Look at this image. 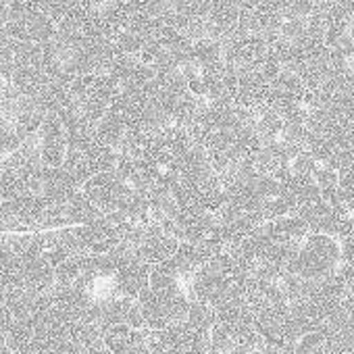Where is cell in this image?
<instances>
[{"label":"cell","instance_id":"6da1fadb","mask_svg":"<svg viewBox=\"0 0 354 354\" xmlns=\"http://www.w3.org/2000/svg\"><path fill=\"white\" fill-rule=\"evenodd\" d=\"M342 265L339 240L327 234H308L294 257L290 259L286 273L302 279V281H323L331 277Z\"/></svg>","mask_w":354,"mask_h":354},{"label":"cell","instance_id":"7a4b0ae2","mask_svg":"<svg viewBox=\"0 0 354 354\" xmlns=\"http://www.w3.org/2000/svg\"><path fill=\"white\" fill-rule=\"evenodd\" d=\"M136 300L144 315L146 329H150V331H160V329L169 327L171 323L184 321L188 306H190V298L186 294L171 296V294L156 292L152 288H146Z\"/></svg>","mask_w":354,"mask_h":354},{"label":"cell","instance_id":"3957f363","mask_svg":"<svg viewBox=\"0 0 354 354\" xmlns=\"http://www.w3.org/2000/svg\"><path fill=\"white\" fill-rule=\"evenodd\" d=\"M111 254H117V267H115V273L111 275L115 292L119 296L136 300L148 288L150 265L138 261L133 257V252L123 244H119L117 250H113Z\"/></svg>","mask_w":354,"mask_h":354},{"label":"cell","instance_id":"277c9868","mask_svg":"<svg viewBox=\"0 0 354 354\" xmlns=\"http://www.w3.org/2000/svg\"><path fill=\"white\" fill-rule=\"evenodd\" d=\"M82 194L102 215H109V213L119 211L123 201L133 192L121 182V177L115 171H109V173H98V175L90 177V180L82 186Z\"/></svg>","mask_w":354,"mask_h":354},{"label":"cell","instance_id":"5b68a950","mask_svg":"<svg viewBox=\"0 0 354 354\" xmlns=\"http://www.w3.org/2000/svg\"><path fill=\"white\" fill-rule=\"evenodd\" d=\"M38 144H40V162L44 167H61L67 154V140L65 129L57 113H46L42 125L38 129Z\"/></svg>","mask_w":354,"mask_h":354},{"label":"cell","instance_id":"8992f818","mask_svg":"<svg viewBox=\"0 0 354 354\" xmlns=\"http://www.w3.org/2000/svg\"><path fill=\"white\" fill-rule=\"evenodd\" d=\"M177 246H180V242L167 236L160 230V225L150 223L144 227V236H142L140 244L133 248V257L150 267H156V265L167 263L177 252Z\"/></svg>","mask_w":354,"mask_h":354},{"label":"cell","instance_id":"52a82bcc","mask_svg":"<svg viewBox=\"0 0 354 354\" xmlns=\"http://www.w3.org/2000/svg\"><path fill=\"white\" fill-rule=\"evenodd\" d=\"M21 259V279H24V290L42 296L48 294L55 288V269L42 259L40 252L26 250L19 254Z\"/></svg>","mask_w":354,"mask_h":354},{"label":"cell","instance_id":"ba28073f","mask_svg":"<svg viewBox=\"0 0 354 354\" xmlns=\"http://www.w3.org/2000/svg\"><path fill=\"white\" fill-rule=\"evenodd\" d=\"M82 188L75 184L73 177L57 167H42V186H40V196L48 205H67Z\"/></svg>","mask_w":354,"mask_h":354},{"label":"cell","instance_id":"9c48e42d","mask_svg":"<svg viewBox=\"0 0 354 354\" xmlns=\"http://www.w3.org/2000/svg\"><path fill=\"white\" fill-rule=\"evenodd\" d=\"M117 158H119L117 150H113V148H109V146H104L100 142H94L88 150H84V156H82L84 167H86L90 177H94L98 173L115 171Z\"/></svg>","mask_w":354,"mask_h":354},{"label":"cell","instance_id":"30bf717a","mask_svg":"<svg viewBox=\"0 0 354 354\" xmlns=\"http://www.w3.org/2000/svg\"><path fill=\"white\" fill-rule=\"evenodd\" d=\"M86 269V254H73L69 261L55 267V286L57 288H69L75 283V279Z\"/></svg>","mask_w":354,"mask_h":354},{"label":"cell","instance_id":"8fae6325","mask_svg":"<svg viewBox=\"0 0 354 354\" xmlns=\"http://www.w3.org/2000/svg\"><path fill=\"white\" fill-rule=\"evenodd\" d=\"M125 325H127L129 329H133V331H142V329H146V321H144V315H142V310H140L138 300H133V302H131V306L127 308Z\"/></svg>","mask_w":354,"mask_h":354},{"label":"cell","instance_id":"7c38bea8","mask_svg":"<svg viewBox=\"0 0 354 354\" xmlns=\"http://www.w3.org/2000/svg\"><path fill=\"white\" fill-rule=\"evenodd\" d=\"M0 354H13V350L5 342H0Z\"/></svg>","mask_w":354,"mask_h":354},{"label":"cell","instance_id":"4fadbf2b","mask_svg":"<svg viewBox=\"0 0 354 354\" xmlns=\"http://www.w3.org/2000/svg\"><path fill=\"white\" fill-rule=\"evenodd\" d=\"M348 34H350V38L354 40V19H352V24H350V28H348Z\"/></svg>","mask_w":354,"mask_h":354},{"label":"cell","instance_id":"5bb4252c","mask_svg":"<svg viewBox=\"0 0 354 354\" xmlns=\"http://www.w3.org/2000/svg\"><path fill=\"white\" fill-rule=\"evenodd\" d=\"M350 71H352V77H354V59H352V63H350Z\"/></svg>","mask_w":354,"mask_h":354}]
</instances>
